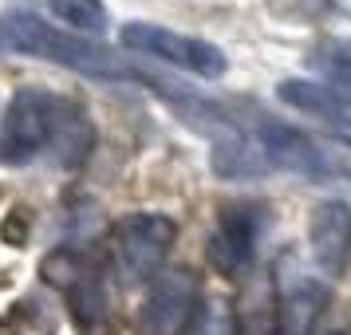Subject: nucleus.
<instances>
[{
    "label": "nucleus",
    "instance_id": "f257e3e1",
    "mask_svg": "<svg viewBox=\"0 0 351 335\" xmlns=\"http://www.w3.org/2000/svg\"><path fill=\"white\" fill-rule=\"evenodd\" d=\"M48 146H64L60 162L80 166L91 150V123L83 119L75 103L40 91V87H20L0 119V162L24 166L36 154H44Z\"/></svg>",
    "mask_w": 351,
    "mask_h": 335
},
{
    "label": "nucleus",
    "instance_id": "f03ea898",
    "mask_svg": "<svg viewBox=\"0 0 351 335\" xmlns=\"http://www.w3.org/2000/svg\"><path fill=\"white\" fill-rule=\"evenodd\" d=\"M0 48L20 51V55H36V60H48V64L71 67L87 79H107V83H130L143 79L154 91H166L170 83H158L150 75H138L130 64H123L111 48H103L87 36L64 32V28H51L44 20L28 16V12H12V16L0 20Z\"/></svg>",
    "mask_w": 351,
    "mask_h": 335
},
{
    "label": "nucleus",
    "instance_id": "7ed1b4c3",
    "mask_svg": "<svg viewBox=\"0 0 351 335\" xmlns=\"http://www.w3.org/2000/svg\"><path fill=\"white\" fill-rule=\"evenodd\" d=\"M123 48L134 51V55H150V60H162L170 67H182L197 79H221L229 71V60L217 44H209L202 36H182L170 32L162 24H150V20H130L123 28Z\"/></svg>",
    "mask_w": 351,
    "mask_h": 335
},
{
    "label": "nucleus",
    "instance_id": "20e7f679",
    "mask_svg": "<svg viewBox=\"0 0 351 335\" xmlns=\"http://www.w3.org/2000/svg\"><path fill=\"white\" fill-rule=\"evenodd\" d=\"M178 225L162 213H127L111 229V256L114 269L123 272V280L143 284L150 276H158L166 256L174 249Z\"/></svg>",
    "mask_w": 351,
    "mask_h": 335
},
{
    "label": "nucleus",
    "instance_id": "39448f33",
    "mask_svg": "<svg viewBox=\"0 0 351 335\" xmlns=\"http://www.w3.org/2000/svg\"><path fill=\"white\" fill-rule=\"evenodd\" d=\"M197 296H202L197 272H162L138 308V335H182L190 316L197 312Z\"/></svg>",
    "mask_w": 351,
    "mask_h": 335
},
{
    "label": "nucleus",
    "instance_id": "423d86ee",
    "mask_svg": "<svg viewBox=\"0 0 351 335\" xmlns=\"http://www.w3.org/2000/svg\"><path fill=\"white\" fill-rule=\"evenodd\" d=\"M261 233H265V209L261 206L221 209V221L213 225V233H209V240H206L209 264L221 272V276H241V272H249Z\"/></svg>",
    "mask_w": 351,
    "mask_h": 335
},
{
    "label": "nucleus",
    "instance_id": "0eeeda50",
    "mask_svg": "<svg viewBox=\"0 0 351 335\" xmlns=\"http://www.w3.org/2000/svg\"><path fill=\"white\" fill-rule=\"evenodd\" d=\"M256 134L265 142V154H269L272 170H288V174H304V177H328L335 174L332 166V154L308 138L304 130L296 127H285V123H272V119H256Z\"/></svg>",
    "mask_w": 351,
    "mask_h": 335
},
{
    "label": "nucleus",
    "instance_id": "6e6552de",
    "mask_svg": "<svg viewBox=\"0 0 351 335\" xmlns=\"http://www.w3.org/2000/svg\"><path fill=\"white\" fill-rule=\"evenodd\" d=\"M328 308V288L312 272L285 264L280 269V300H276V335H316V323Z\"/></svg>",
    "mask_w": 351,
    "mask_h": 335
},
{
    "label": "nucleus",
    "instance_id": "1a4fd4ad",
    "mask_svg": "<svg viewBox=\"0 0 351 335\" xmlns=\"http://www.w3.org/2000/svg\"><path fill=\"white\" fill-rule=\"evenodd\" d=\"M312 260L324 276H343L351 264V209L343 201H319L308 221Z\"/></svg>",
    "mask_w": 351,
    "mask_h": 335
},
{
    "label": "nucleus",
    "instance_id": "9d476101",
    "mask_svg": "<svg viewBox=\"0 0 351 335\" xmlns=\"http://www.w3.org/2000/svg\"><path fill=\"white\" fill-rule=\"evenodd\" d=\"M209 166L225 182H253V177L272 174V162L265 154L256 127H225L209 150Z\"/></svg>",
    "mask_w": 351,
    "mask_h": 335
},
{
    "label": "nucleus",
    "instance_id": "9b49d317",
    "mask_svg": "<svg viewBox=\"0 0 351 335\" xmlns=\"http://www.w3.org/2000/svg\"><path fill=\"white\" fill-rule=\"evenodd\" d=\"M67 312L83 335H114V308L111 288L95 269H83L67 284Z\"/></svg>",
    "mask_w": 351,
    "mask_h": 335
},
{
    "label": "nucleus",
    "instance_id": "f8f14e48",
    "mask_svg": "<svg viewBox=\"0 0 351 335\" xmlns=\"http://www.w3.org/2000/svg\"><path fill=\"white\" fill-rule=\"evenodd\" d=\"M276 99L296 107V111H308V114H319L328 123H343L351 127V95L339 91L332 83H312V79H285L276 87Z\"/></svg>",
    "mask_w": 351,
    "mask_h": 335
},
{
    "label": "nucleus",
    "instance_id": "ddd939ff",
    "mask_svg": "<svg viewBox=\"0 0 351 335\" xmlns=\"http://www.w3.org/2000/svg\"><path fill=\"white\" fill-rule=\"evenodd\" d=\"M48 12L83 36H103L111 24V12L103 0H48Z\"/></svg>",
    "mask_w": 351,
    "mask_h": 335
},
{
    "label": "nucleus",
    "instance_id": "4468645a",
    "mask_svg": "<svg viewBox=\"0 0 351 335\" xmlns=\"http://www.w3.org/2000/svg\"><path fill=\"white\" fill-rule=\"evenodd\" d=\"M312 67L319 75H328L332 87H351V36H335V40H319L312 51Z\"/></svg>",
    "mask_w": 351,
    "mask_h": 335
},
{
    "label": "nucleus",
    "instance_id": "2eb2a0df",
    "mask_svg": "<svg viewBox=\"0 0 351 335\" xmlns=\"http://www.w3.org/2000/svg\"><path fill=\"white\" fill-rule=\"evenodd\" d=\"M237 327L241 323H237L233 303L221 300V296H209V300L197 303V312L190 316L182 335H237Z\"/></svg>",
    "mask_w": 351,
    "mask_h": 335
},
{
    "label": "nucleus",
    "instance_id": "dca6fc26",
    "mask_svg": "<svg viewBox=\"0 0 351 335\" xmlns=\"http://www.w3.org/2000/svg\"><path fill=\"white\" fill-rule=\"evenodd\" d=\"M237 335H276V319H272V312H256L237 327Z\"/></svg>",
    "mask_w": 351,
    "mask_h": 335
},
{
    "label": "nucleus",
    "instance_id": "f3484780",
    "mask_svg": "<svg viewBox=\"0 0 351 335\" xmlns=\"http://www.w3.org/2000/svg\"><path fill=\"white\" fill-rule=\"evenodd\" d=\"M328 335H348V332H328Z\"/></svg>",
    "mask_w": 351,
    "mask_h": 335
}]
</instances>
